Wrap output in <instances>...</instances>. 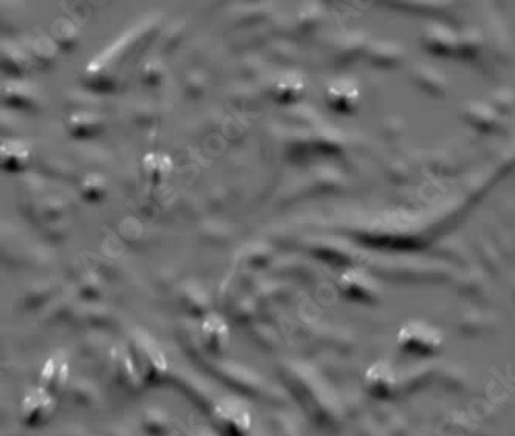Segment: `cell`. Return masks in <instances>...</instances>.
Listing matches in <instances>:
<instances>
[{
    "label": "cell",
    "mask_w": 515,
    "mask_h": 436,
    "mask_svg": "<svg viewBox=\"0 0 515 436\" xmlns=\"http://www.w3.org/2000/svg\"><path fill=\"white\" fill-rule=\"evenodd\" d=\"M143 171L150 181H163L172 171V161L161 153H149L143 159Z\"/></svg>",
    "instance_id": "cell-1"
},
{
    "label": "cell",
    "mask_w": 515,
    "mask_h": 436,
    "mask_svg": "<svg viewBox=\"0 0 515 436\" xmlns=\"http://www.w3.org/2000/svg\"><path fill=\"white\" fill-rule=\"evenodd\" d=\"M28 158L30 153L25 144L19 141H6L2 144V163L4 167L10 169V171H18V169L27 166Z\"/></svg>",
    "instance_id": "cell-2"
},
{
    "label": "cell",
    "mask_w": 515,
    "mask_h": 436,
    "mask_svg": "<svg viewBox=\"0 0 515 436\" xmlns=\"http://www.w3.org/2000/svg\"><path fill=\"white\" fill-rule=\"evenodd\" d=\"M302 90H303V84L299 78L284 76L277 80L272 93H274V98L277 101L288 104V102H293L299 98Z\"/></svg>",
    "instance_id": "cell-3"
},
{
    "label": "cell",
    "mask_w": 515,
    "mask_h": 436,
    "mask_svg": "<svg viewBox=\"0 0 515 436\" xmlns=\"http://www.w3.org/2000/svg\"><path fill=\"white\" fill-rule=\"evenodd\" d=\"M99 126V118L95 113H78V115L70 119V131L79 138H87V136L95 135Z\"/></svg>",
    "instance_id": "cell-4"
},
{
    "label": "cell",
    "mask_w": 515,
    "mask_h": 436,
    "mask_svg": "<svg viewBox=\"0 0 515 436\" xmlns=\"http://www.w3.org/2000/svg\"><path fill=\"white\" fill-rule=\"evenodd\" d=\"M106 189V181L99 175H88L83 181V195L87 200H98Z\"/></svg>",
    "instance_id": "cell-5"
},
{
    "label": "cell",
    "mask_w": 515,
    "mask_h": 436,
    "mask_svg": "<svg viewBox=\"0 0 515 436\" xmlns=\"http://www.w3.org/2000/svg\"><path fill=\"white\" fill-rule=\"evenodd\" d=\"M328 96L333 104H337V106H345V104H350V101L353 98V92H351V88H345L344 85H336V87L329 88Z\"/></svg>",
    "instance_id": "cell-6"
},
{
    "label": "cell",
    "mask_w": 515,
    "mask_h": 436,
    "mask_svg": "<svg viewBox=\"0 0 515 436\" xmlns=\"http://www.w3.org/2000/svg\"><path fill=\"white\" fill-rule=\"evenodd\" d=\"M6 99L10 101V104H28L30 96L27 88H19L18 93V87H8L6 88Z\"/></svg>",
    "instance_id": "cell-7"
}]
</instances>
